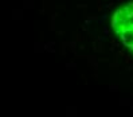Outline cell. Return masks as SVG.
Masks as SVG:
<instances>
[{
	"label": "cell",
	"instance_id": "1",
	"mask_svg": "<svg viewBox=\"0 0 133 117\" xmlns=\"http://www.w3.org/2000/svg\"><path fill=\"white\" fill-rule=\"evenodd\" d=\"M112 27L125 47L133 53V0L114 12Z\"/></svg>",
	"mask_w": 133,
	"mask_h": 117
}]
</instances>
